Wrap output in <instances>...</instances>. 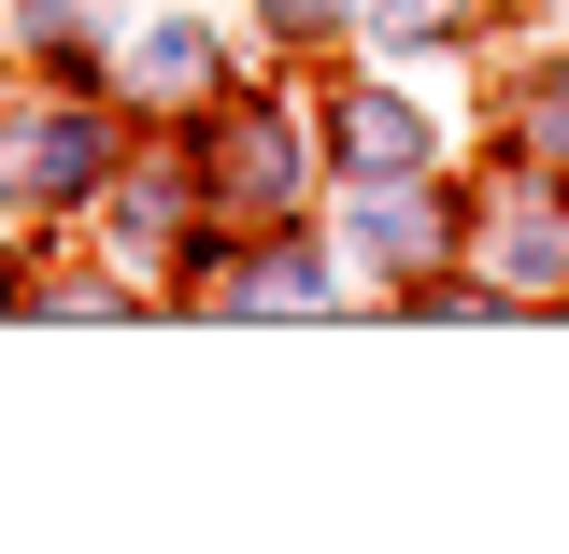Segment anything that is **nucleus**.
I'll return each mask as SVG.
<instances>
[{
    "mask_svg": "<svg viewBox=\"0 0 569 554\" xmlns=\"http://www.w3.org/2000/svg\"><path fill=\"white\" fill-rule=\"evenodd\" d=\"M413 142H427V129L399 114V100H370V114H356V157H370V171H385V157H413Z\"/></svg>",
    "mask_w": 569,
    "mask_h": 554,
    "instance_id": "nucleus-1",
    "label": "nucleus"
}]
</instances>
